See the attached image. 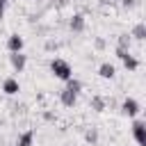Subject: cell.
I'll return each mask as SVG.
<instances>
[{"label":"cell","instance_id":"6","mask_svg":"<svg viewBox=\"0 0 146 146\" xmlns=\"http://www.w3.org/2000/svg\"><path fill=\"white\" fill-rule=\"evenodd\" d=\"M5 91H7V94H16V91H18V82L7 80V82H5Z\"/></svg>","mask_w":146,"mask_h":146},{"label":"cell","instance_id":"5","mask_svg":"<svg viewBox=\"0 0 146 146\" xmlns=\"http://www.w3.org/2000/svg\"><path fill=\"white\" fill-rule=\"evenodd\" d=\"M100 75H103V78H112V75H114V66H112V64H103V66H100Z\"/></svg>","mask_w":146,"mask_h":146},{"label":"cell","instance_id":"3","mask_svg":"<svg viewBox=\"0 0 146 146\" xmlns=\"http://www.w3.org/2000/svg\"><path fill=\"white\" fill-rule=\"evenodd\" d=\"M11 64H14V68L21 71V68L25 66V57H23L21 52H14V55H11Z\"/></svg>","mask_w":146,"mask_h":146},{"label":"cell","instance_id":"10","mask_svg":"<svg viewBox=\"0 0 146 146\" xmlns=\"http://www.w3.org/2000/svg\"><path fill=\"white\" fill-rule=\"evenodd\" d=\"M2 9H5V0H0V18H2Z\"/></svg>","mask_w":146,"mask_h":146},{"label":"cell","instance_id":"1","mask_svg":"<svg viewBox=\"0 0 146 146\" xmlns=\"http://www.w3.org/2000/svg\"><path fill=\"white\" fill-rule=\"evenodd\" d=\"M50 68H52V73H55L57 78H62V80L71 78V66H68L66 62H62V59H55V62L50 64Z\"/></svg>","mask_w":146,"mask_h":146},{"label":"cell","instance_id":"8","mask_svg":"<svg viewBox=\"0 0 146 146\" xmlns=\"http://www.w3.org/2000/svg\"><path fill=\"white\" fill-rule=\"evenodd\" d=\"M123 107H125V112H128V114H135V112H137L135 100H125V105H123Z\"/></svg>","mask_w":146,"mask_h":146},{"label":"cell","instance_id":"4","mask_svg":"<svg viewBox=\"0 0 146 146\" xmlns=\"http://www.w3.org/2000/svg\"><path fill=\"white\" fill-rule=\"evenodd\" d=\"M9 48H11L14 52H16V50H21V48H23V39H21L18 34H14V36L9 39Z\"/></svg>","mask_w":146,"mask_h":146},{"label":"cell","instance_id":"7","mask_svg":"<svg viewBox=\"0 0 146 146\" xmlns=\"http://www.w3.org/2000/svg\"><path fill=\"white\" fill-rule=\"evenodd\" d=\"M135 137L139 144H144V132H141V123H135Z\"/></svg>","mask_w":146,"mask_h":146},{"label":"cell","instance_id":"9","mask_svg":"<svg viewBox=\"0 0 146 146\" xmlns=\"http://www.w3.org/2000/svg\"><path fill=\"white\" fill-rule=\"evenodd\" d=\"M30 141H32V132L23 135V137H21V141H18V146H30Z\"/></svg>","mask_w":146,"mask_h":146},{"label":"cell","instance_id":"2","mask_svg":"<svg viewBox=\"0 0 146 146\" xmlns=\"http://www.w3.org/2000/svg\"><path fill=\"white\" fill-rule=\"evenodd\" d=\"M78 89H80V82H71V84L64 89V94H62V100H64V105H73V103H75Z\"/></svg>","mask_w":146,"mask_h":146}]
</instances>
